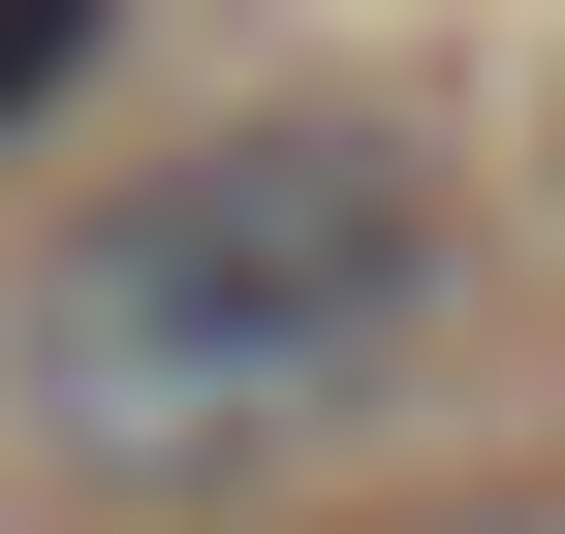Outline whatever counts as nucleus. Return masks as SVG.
<instances>
[{
	"mask_svg": "<svg viewBox=\"0 0 565 534\" xmlns=\"http://www.w3.org/2000/svg\"><path fill=\"white\" fill-rule=\"evenodd\" d=\"M377 534H565V472H471V503H377Z\"/></svg>",
	"mask_w": 565,
	"mask_h": 534,
	"instance_id": "obj_3",
	"label": "nucleus"
},
{
	"mask_svg": "<svg viewBox=\"0 0 565 534\" xmlns=\"http://www.w3.org/2000/svg\"><path fill=\"white\" fill-rule=\"evenodd\" d=\"M440 346V158L377 95H252L189 158H126L95 221H32L0 284V440L63 503H252L315 472L377 377Z\"/></svg>",
	"mask_w": 565,
	"mask_h": 534,
	"instance_id": "obj_1",
	"label": "nucleus"
},
{
	"mask_svg": "<svg viewBox=\"0 0 565 534\" xmlns=\"http://www.w3.org/2000/svg\"><path fill=\"white\" fill-rule=\"evenodd\" d=\"M95 32H126V0H0V126H32V95H95Z\"/></svg>",
	"mask_w": 565,
	"mask_h": 534,
	"instance_id": "obj_2",
	"label": "nucleus"
}]
</instances>
